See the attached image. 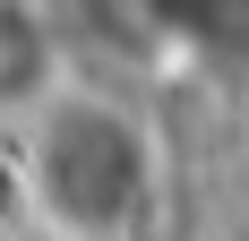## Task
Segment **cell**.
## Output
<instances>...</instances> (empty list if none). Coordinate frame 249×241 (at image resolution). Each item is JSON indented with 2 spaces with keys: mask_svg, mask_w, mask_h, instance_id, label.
I'll return each instance as SVG.
<instances>
[{
  "mask_svg": "<svg viewBox=\"0 0 249 241\" xmlns=\"http://www.w3.org/2000/svg\"><path fill=\"white\" fill-rule=\"evenodd\" d=\"M43 78H52V43L43 26L0 9V112H43Z\"/></svg>",
  "mask_w": 249,
  "mask_h": 241,
  "instance_id": "cell-2",
  "label": "cell"
},
{
  "mask_svg": "<svg viewBox=\"0 0 249 241\" xmlns=\"http://www.w3.org/2000/svg\"><path fill=\"white\" fill-rule=\"evenodd\" d=\"M35 207L60 233L103 241L121 233L155 190V146L121 103H43L35 112V155H26Z\"/></svg>",
  "mask_w": 249,
  "mask_h": 241,
  "instance_id": "cell-1",
  "label": "cell"
}]
</instances>
